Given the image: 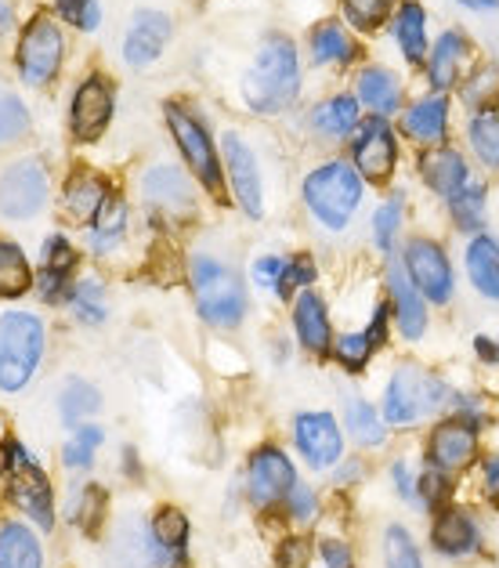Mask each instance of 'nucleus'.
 <instances>
[{
	"label": "nucleus",
	"instance_id": "nucleus-34",
	"mask_svg": "<svg viewBox=\"0 0 499 568\" xmlns=\"http://www.w3.org/2000/svg\"><path fill=\"white\" fill-rule=\"evenodd\" d=\"M312 59L318 65H329V62H352L355 59V40L348 37V30L337 22H326L318 26L312 33Z\"/></svg>",
	"mask_w": 499,
	"mask_h": 568
},
{
	"label": "nucleus",
	"instance_id": "nucleus-31",
	"mask_svg": "<svg viewBox=\"0 0 499 568\" xmlns=\"http://www.w3.org/2000/svg\"><path fill=\"white\" fill-rule=\"evenodd\" d=\"M145 196L152 203L166 206V211H185V206L192 203V189L185 182L182 171L174 168H156L145 174Z\"/></svg>",
	"mask_w": 499,
	"mask_h": 568
},
{
	"label": "nucleus",
	"instance_id": "nucleus-3",
	"mask_svg": "<svg viewBox=\"0 0 499 568\" xmlns=\"http://www.w3.org/2000/svg\"><path fill=\"white\" fill-rule=\"evenodd\" d=\"M304 203H308V211L323 221L326 229L333 232L348 229L358 203H363V174H358L352 163L333 160L326 168L308 174V182H304Z\"/></svg>",
	"mask_w": 499,
	"mask_h": 568
},
{
	"label": "nucleus",
	"instance_id": "nucleus-55",
	"mask_svg": "<svg viewBox=\"0 0 499 568\" xmlns=\"http://www.w3.org/2000/svg\"><path fill=\"white\" fill-rule=\"evenodd\" d=\"M481 493L489 504H499V456H485L481 460Z\"/></svg>",
	"mask_w": 499,
	"mask_h": 568
},
{
	"label": "nucleus",
	"instance_id": "nucleus-26",
	"mask_svg": "<svg viewBox=\"0 0 499 568\" xmlns=\"http://www.w3.org/2000/svg\"><path fill=\"white\" fill-rule=\"evenodd\" d=\"M467 59V40L464 33H441L438 44L431 48V62H427V77H431V88L435 91H449L456 80H460V69Z\"/></svg>",
	"mask_w": 499,
	"mask_h": 568
},
{
	"label": "nucleus",
	"instance_id": "nucleus-20",
	"mask_svg": "<svg viewBox=\"0 0 499 568\" xmlns=\"http://www.w3.org/2000/svg\"><path fill=\"white\" fill-rule=\"evenodd\" d=\"M166 40H171V19L160 16V11H138L128 30V40H123V59L131 65L156 62L166 48Z\"/></svg>",
	"mask_w": 499,
	"mask_h": 568
},
{
	"label": "nucleus",
	"instance_id": "nucleus-8",
	"mask_svg": "<svg viewBox=\"0 0 499 568\" xmlns=\"http://www.w3.org/2000/svg\"><path fill=\"white\" fill-rule=\"evenodd\" d=\"M406 272L413 286L420 290L424 301L431 304H449L452 294H456V275H452V265L446 251L435 243V240H424V235H416L406 246Z\"/></svg>",
	"mask_w": 499,
	"mask_h": 568
},
{
	"label": "nucleus",
	"instance_id": "nucleus-9",
	"mask_svg": "<svg viewBox=\"0 0 499 568\" xmlns=\"http://www.w3.org/2000/svg\"><path fill=\"white\" fill-rule=\"evenodd\" d=\"M62 62V33L48 16L33 19L19 40V73L26 84H48Z\"/></svg>",
	"mask_w": 499,
	"mask_h": 568
},
{
	"label": "nucleus",
	"instance_id": "nucleus-35",
	"mask_svg": "<svg viewBox=\"0 0 499 568\" xmlns=\"http://www.w3.org/2000/svg\"><path fill=\"white\" fill-rule=\"evenodd\" d=\"M59 409H62V420L65 424H83L88 417L102 409V395L99 387L88 384V381H69L59 395Z\"/></svg>",
	"mask_w": 499,
	"mask_h": 568
},
{
	"label": "nucleus",
	"instance_id": "nucleus-2",
	"mask_svg": "<svg viewBox=\"0 0 499 568\" xmlns=\"http://www.w3.org/2000/svg\"><path fill=\"white\" fill-rule=\"evenodd\" d=\"M301 91V65H297V48L286 37H268L261 44L254 65L243 77V94L246 105L254 113H279Z\"/></svg>",
	"mask_w": 499,
	"mask_h": 568
},
{
	"label": "nucleus",
	"instance_id": "nucleus-58",
	"mask_svg": "<svg viewBox=\"0 0 499 568\" xmlns=\"http://www.w3.org/2000/svg\"><path fill=\"white\" fill-rule=\"evenodd\" d=\"M91 8H94V0H59L62 19L77 22V26H83V19H88V11H91Z\"/></svg>",
	"mask_w": 499,
	"mask_h": 568
},
{
	"label": "nucleus",
	"instance_id": "nucleus-7",
	"mask_svg": "<svg viewBox=\"0 0 499 568\" xmlns=\"http://www.w3.org/2000/svg\"><path fill=\"white\" fill-rule=\"evenodd\" d=\"M297 485V470L294 460L275 449V446H261L254 456H249V467H246V496L249 504L268 510L275 504H283Z\"/></svg>",
	"mask_w": 499,
	"mask_h": 568
},
{
	"label": "nucleus",
	"instance_id": "nucleus-15",
	"mask_svg": "<svg viewBox=\"0 0 499 568\" xmlns=\"http://www.w3.org/2000/svg\"><path fill=\"white\" fill-rule=\"evenodd\" d=\"M387 304H391V318L401 337L420 341L427 334V301L401 265L387 268Z\"/></svg>",
	"mask_w": 499,
	"mask_h": 568
},
{
	"label": "nucleus",
	"instance_id": "nucleus-51",
	"mask_svg": "<svg viewBox=\"0 0 499 568\" xmlns=\"http://www.w3.org/2000/svg\"><path fill=\"white\" fill-rule=\"evenodd\" d=\"M286 507L297 521H312L315 510H318V500H315V493L308 489V485H294V493L286 496Z\"/></svg>",
	"mask_w": 499,
	"mask_h": 568
},
{
	"label": "nucleus",
	"instance_id": "nucleus-27",
	"mask_svg": "<svg viewBox=\"0 0 499 568\" xmlns=\"http://www.w3.org/2000/svg\"><path fill=\"white\" fill-rule=\"evenodd\" d=\"M344 427L348 435L366 449H380L387 442V420L380 409H373V402L366 398H348L344 402Z\"/></svg>",
	"mask_w": 499,
	"mask_h": 568
},
{
	"label": "nucleus",
	"instance_id": "nucleus-38",
	"mask_svg": "<svg viewBox=\"0 0 499 568\" xmlns=\"http://www.w3.org/2000/svg\"><path fill=\"white\" fill-rule=\"evenodd\" d=\"M33 283L30 265H26V254L19 246L0 243V297H19L26 294Z\"/></svg>",
	"mask_w": 499,
	"mask_h": 568
},
{
	"label": "nucleus",
	"instance_id": "nucleus-37",
	"mask_svg": "<svg viewBox=\"0 0 499 568\" xmlns=\"http://www.w3.org/2000/svg\"><path fill=\"white\" fill-rule=\"evenodd\" d=\"M449 211H452V221H456V229H464V232H478L485 225V185L481 182H470L456 192V196L449 200Z\"/></svg>",
	"mask_w": 499,
	"mask_h": 568
},
{
	"label": "nucleus",
	"instance_id": "nucleus-57",
	"mask_svg": "<svg viewBox=\"0 0 499 568\" xmlns=\"http://www.w3.org/2000/svg\"><path fill=\"white\" fill-rule=\"evenodd\" d=\"M475 355L481 358L485 366H499V337L478 334V337H475Z\"/></svg>",
	"mask_w": 499,
	"mask_h": 568
},
{
	"label": "nucleus",
	"instance_id": "nucleus-18",
	"mask_svg": "<svg viewBox=\"0 0 499 568\" xmlns=\"http://www.w3.org/2000/svg\"><path fill=\"white\" fill-rule=\"evenodd\" d=\"M225 168H228L235 200L243 203V211L249 217H261V211H265V200H261L257 160H254V152H249V145L243 142L240 134H225Z\"/></svg>",
	"mask_w": 499,
	"mask_h": 568
},
{
	"label": "nucleus",
	"instance_id": "nucleus-19",
	"mask_svg": "<svg viewBox=\"0 0 499 568\" xmlns=\"http://www.w3.org/2000/svg\"><path fill=\"white\" fill-rule=\"evenodd\" d=\"M113 120V88L102 77L83 80L73 99V131L80 138H99Z\"/></svg>",
	"mask_w": 499,
	"mask_h": 568
},
{
	"label": "nucleus",
	"instance_id": "nucleus-25",
	"mask_svg": "<svg viewBox=\"0 0 499 568\" xmlns=\"http://www.w3.org/2000/svg\"><path fill=\"white\" fill-rule=\"evenodd\" d=\"M0 568H44V550H40V539L30 525H0Z\"/></svg>",
	"mask_w": 499,
	"mask_h": 568
},
{
	"label": "nucleus",
	"instance_id": "nucleus-44",
	"mask_svg": "<svg viewBox=\"0 0 499 568\" xmlns=\"http://www.w3.org/2000/svg\"><path fill=\"white\" fill-rule=\"evenodd\" d=\"M449 478H452V475H446V470H438V467H431V464H427V467L420 470L416 493H420V504H424L427 510H441V507H446L449 493H452Z\"/></svg>",
	"mask_w": 499,
	"mask_h": 568
},
{
	"label": "nucleus",
	"instance_id": "nucleus-33",
	"mask_svg": "<svg viewBox=\"0 0 499 568\" xmlns=\"http://www.w3.org/2000/svg\"><path fill=\"white\" fill-rule=\"evenodd\" d=\"M312 123L329 138L352 134L358 128V99H352V94H337V99H329L326 105L315 109Z\"/></svg>",
	"mask_w": 499,
	"mask_h": 568
},
{
	"label": "nucleus",
	"instance_id": "nucleus-45",
	"mask_svg": "<svg viewBox=\"0 0 499 568\" xmlns=\"http://www.w3.org/2000/svg\"><path fill=\"white\" fill-rule=\"evenodd\" d=\"M344 4V16L352 19V26L358 30H377V26L391 16L395 0H340Z\"/></svg>",
	"mask_w": 499,
	"mask_h": 568
},
{
	"label": "nucleus",
	"instance_id": "nucleus-60",
	"mask_svg": "<svg viewBox=\"0 0 499 568\" xmlns=\"http://www.w3.org/2000/svg\"><path fill=\"white\" fill-rule=\"evenodd\" d=\"M8 19H11V11H8V4H4V0H0V33L8 30Z\"/></svg>",
	"mask_w": 499,
	"mask_h": 568
},
{
	"label": "nucleus",
	"instance_id": "nucleus-4",
	"mask_svg": "<svg viewBox=\"0 0 499 568\" xmlns=\"http://www.w3.org/2000/svg\"><path fill=\"white\" fill-rule=\"evenodd\" d=\"M44 355V323L33 312L0 315V392H22Z\"/></svg>",
	"mask_w": 499,
	"mask_h": 568
},
{
	"label": "nucleus",
	"instance_id": "nucleus-21",
	"mask_svg": "<svg viewBox=\"0 0 499 568\" xmlns=\"http://www.w3.org/2000/svg\"><path fill=\"white\" fill-rule=\"evenodd\" d=\"M467 265V280L478 290V297L489 304H499V240L489 232H478L475 240L467 243L464 254Z\"/></svg>",
	"mask_w": 499,
	"mask_h": 568
},
{
	"label": "nucleus",
	"instance_id": "nucleus-43",
	"mask_svg": "<svg viewBox=\"0 0 499 568\" xmlns=\"http://www.w3.org/2000/svg\"><path fill=\"white\" fill-rule=\"evenodd\" d=\"M333 352H337V363L344 369H366L373 352H377V344H373V337L363 329V334H344V337H337Z\"/></svg>",
	"mask_w": 499,
	"mask_h": 568
},
{
	"label": "nucleus",
	"instance_id": "nucleus-13",
	"mask_svg": "<svg viewBox=\"0 0 499 568\" xmlns=\"http://www.w3.org/2000/svg\"><path fill=\"white\" fill-rule=\"evenodd\" d=\"M294 442L315 470H326L344 456V435L329 413H301L294 420Z\"/></svg>",
	"mask_w": 499,
	"mask_h": 568
},
{
	"label": "nucleus",
	"instance_id": "nucleus-53",
	"mask_svg": "<svg viewBox=\"0 0 499 568\" xmlns=\"http://www.w3.org/2000/svg\"><path fill=\"white\" fill-rule=\"evenodd\" d=\"M312 561V544L308 539H286L279 547V568H308Z\"/></svg>",
	"mask_w": 499,
	"mask_h": 568
},
{
	"label": "nucleus",
	"instance_id": "nucleus-1",
	"mask_svg": "<svg viewBox=\"0 0 499 568\" xmlns=\"http://www.w3.org/2000/svg\"><path fill=\"white\" fill-rule=\"evenodd\" d=\"M452 398H456V392L438 377V373L416 366V363H401L384 387L380 413H384L387 427H416V424L438 417L446 406H452Z\"/></svg>",
	"mask_w": 499,
	"mask_h": 568
},
{
	"label": "nucleus",
	"instance_id": "nucleus-42",
	"mask_svg": "<svg viewBox=\"0 0 499 568\" xmlns=\"http://www.w3.org/2000/svg\"><path fill=\"white\" fill-rule=\"evenodd\" d=\"M102 427H77V435L65 442V449H62V460H65V467H73V470H88L91 464H94V453H99V446H102Z\"/></svg>",
	"mask_w": 499,
	"mask_h": 568
},
{
	"label": "nucleus",
	"instance_id": "nucleus-5",
	"mask_svg": "<svg viewBox=\"0 0 499 568\" xmlns=\"http://www.w3.org/2000/svg\"><path fill=\"white\" fill-rule=\"evenodd\" d=\"M0 464H4V478H8V493L16 507H22L40 529H51L54 525V493L48 475L40 470L33 460V453L22 446V442L8 438L4 453H0Z\"/></svg>",
	"mask_w": 499,
	"mask_h": 568
},
{
	"label": "nucleus",
	"instance_id": "nucleus-36",
	"mask_svg": "<svg viewBox=\"0 0 499 568\" xmlns=\"http://www.w3.org/2000/svg\"><path fill=\"white\" fill-rule=\"evenodd\" d=\"M464 102L475 109V113H496L499 105V69L496 65H478L475 73L464 80Z\"/></svg>",
	"mask_w": 499,
	"mask_h": 568
},
{
	"label": "nucleus",
	"instance_id": "nucleus-10",
	"mask_svg": "<svg viewBox=\"0 0 499 568\" xmlns=\"http://www.w3.org/2000/svg\"><path fill=\"white\" fill-rule=\"evenodd\" d=\"M48 203V174L37 160L11 163L0 178V214L4 217H33Z\"/></svg>",
	"mask_w": 499,
	"mask_h": 568
},
{
	"label": "nucleus",
	"instance_id": "nucleus-23",
	"mask_svg": "<svg viewBox=\"0 0 499 568\" xmlns=\"http://www.w3.org/2000/svg\"><path fill=\"white\" fill-rule=\"evenodd\" d=\"M294 326H297V337L301 344L308 348L312 355H326L333 348V334H329V315H326V304L312 290H304L297 297V308H294Z\"/></svg>",
	"mask_w": 499,
	"mask_h": 568
},
{
	"label": "nucleus",
	"instance_id": "nucleus-50",
	"mask_svg": "<svg viewBox=\"0 0 499 568\" xmlns=\"http://www.w3.org/2000/svg\"><path fill=\"white\" fill-rule=\"evenodd\" d=\"M315 280V265L308 257H294V261H286V268H283V280H279V294L289 297L297 286H308Z\"/></svg>",
	"mask_w": 499,
	"mask_h": 568
},
{
	"label": "nucleus",
	"instance_id": "nucleus-24",
	"mask_svg": "<svg viewBox=\"0 0 499 568\" xmlns=\"http://www.w3.org/2000/svg\"><path fill=\"white\" fill-rule=\"evenodd\" d=\"M401 128H406V134L413 138V142L438 145L441 138H446V131H449V102L441 99V94L420 99L406 113V120H401Z\"/></svg>",
	"mask_w": 499,
	"mask_h": 568
},
{
	"label": "nucleus",
	"instance_id": "nucleus-17",
	"mask_svg": "<svg viewBox=\"0 0 499 568\" xmlns=\"http://www.w3.org/2000/svg\"><path fill=\"white\" fill-rule=\"evenodd\" d=\"M431 547L446 558H470L481 547V529L470 510L441 507L431 525Z\"/></svg>",
	"mask_w": 499,
	"mask_h": 568
},
{
	"label": "nucleus",
	"instance_id": "nucleus-47",
	"mask_svg": "<svg viewBox=\"0 0 499 568\" xmlns=\"http://www.w3.org/2000/svg\"><path fill=\"white\" fill-rule=\"evenodd\" d=\"M26 128H30V113H26V105L16 99V94L0 91V145L16 142Z\"/></svg>",
	"mask_w": 499,
	"mask_h": 568
},
{
	"label": "nucleus",
	"instance_id": "nucleus-46",
	"mask_svg": "<svg viewBox=\"0 0 499 568\" xmlns=\"http://www.w3.org/2000/svg\"><path fill=\"white\" fill-rule=\"evenodd\" d=\"M73 312H77V318H83V323H91V326L105 323V294H102V286L94 283V280L80 283L77 294H73Z\"/></svg>",
	"mask_w": 499,
	"mask_h": 568
},
{
	"label": "nucleus",
	"instance_id": "nucleus-52",
	"mask_svg": "<svg viewBox=\"0 0 499 568\" xmlns=\"http://www.w3.org/2000/svg\"><path fill=\"white\" fill-rule=\"evenodd\" d=\"M391 481H395V489H398L401 500L420 504V493H416V481H420V475H413V467L406 460H395L391 464Z\"/></svg>",
	"mask_w": 499,
	"mask_h": 568
},
{
	"label": "nucleus",
	"instance_id": "nucleus-32",
	"mask_svg": "<svg viewBox=\"0 0 499 568\" xmlns=\"http://www.w3.org/2000/svg\"><path fill=\"white\" fill-rule=\"evenodd\" d=\"M105 200V185L94 174H77L65 189V211L77 221H94Z\"/></svg>",
	"mask_w": 499,
	"mask_h": 568
},
{
	"label": "nucleus",
	"instance_id": "nucleus-22",
	"mask_svg": "<svg viewBox=\"0 0 499 568\" xmlns=\"http://www.w3.org/2000/svg\"><path fill=\"white\" fill-rule=\"evenodd\" d=\"M420 174H424L427 189L438 192V196H446V200H452L456 192H460L470 182L467 160L456 149H446V145L424 152V156H420Z\"/></svg>",
	"mask_w": 499,
	"mask_h": 568
},
{
	"label": "nucleus",
	"instance_id": "nucleus-41",
	"mask_svg": "<svg viewBox=\"0 0 499 568\" xmlns=\"http://www.w3.org/2000/svg\"><path fill=\"white\" fill-rule=\"evenodd\" d=\"M123 225H128V206H123V200L109 196L99 217H94V251H109L123 235Z\"/></svg>",
	"mask_w": 499,
	"mask_h": 568
},
{
	"label": "nucleus",
	"instance_id": "nucleus-11",
	"mask_svg": "<svg viewBox=\"0 0 499 568\" xmlns=\"http://www.w3.org/2000/svg\"><path fill=\"white\" fill-rule=\"evenodd\" d=\"M478 460V427L460 417H449L435 424L431 438H427V464L446 470V475H460Z\"/></svg>",
	"mask_w": 499,
	"mask_h": 568
},
{
	"label": "nucleus",
	"instance_id": "nucleus-16",
	"mask_svg": "<svg viewBox=\"0 0 499 568\" xmlns=\"http://www.w3.org/2000/svg\"><path fill=\"white\" fill-rule=\"evenodd\" d=\"M149 550L156 568H185L189 561V518L177 507H163L149 525Z\"/></svg>",
	"mask_w": 499,
	"mask_h": 568
},
{
	"label": "nucleus",
	"instance_id": "nucleus-48",
	"mask_svg": "<svg viewBox=\"0 0 499 568\" xmlns=\"http://www.w3.org/2000/svg\"><path fill=\"white\" fill-rule=\"evenodd\" d=\"M401 229V200H387L377 214H373V240L380 251H391Z\"/></svg>",
	"mask_w": 499,
	"mask_h": 568
},
{
	"label": "nucleus",
	"instance_id": "nucleus-54",
	"mask_svg": "<svg viewBox=\"0 0 499 568\" xmlns=\"http://www.w3.org/2000/svg\"><path fill=\"white\" fill-rule=\"evenodd\" d=\"M318 554H323L326 568H355L352 547H348V544H340V539H323V547H318Z\"/></svg>",
	"mask_w": 499,
	"mask_h": 568
},
{
	"label": "nucleus",
	"instance_id": "nucleus-39",
	"mask_svg": "<svg viewBox=\"0 0 499 568\" xmlns=\"http://www.w3.org/2000/svg\"><path fill=\"white\" fill-rule=\"evenodd\" d=\"M470 149L478 152V160L489 171H499V113H478L470 120Z\"/></svg>",
	"mask_w": 499,
	"mask_h": 568
},
{
	"label": "nucleus",
	"instance_id": "nucleus-59",
	"mask_svg": "<svg viewBox=\"0 0 499 568\" xmlns=\"http://www.w3.org/2000/svg\"><path fill=\"white\" fill-rule=\"evenodd\" d=\"M456 4H464L470 11H499V0H456Z\"/></svg>",
	"mask_w": 499,
	"mask_h": 568
},
{
	"label": "nucleus",
	"instance_id": "nucleus-28",
	"mask_svg": "<svg viewBox=\"0 0 499 568\" xmlns=\"http://www.w3.org/2000/svg\"><path fill=\"white\" fill-rule=\"evenodd\" d=\"M395 40L409 65H420L427 59V16L416 0H406L395 16Z\"/></svg>",
	"mask_w": 499,
	"mask_h": 568
},
{
	"label": "nucleus",
	"instance_id": "nucleus-49",
	"mask_svg": "<svg viewBox=\"0 0 499 568\" xmlns=\"http://www.w3.org/2000/svg\"><path fill=\"white\" fill-rule=\"evenodd\" d=\"M105 510V493L99 489V485H88L83 493H77L73 500V510H69V518H73L77 525H83V529H94Z\"/></svg>",
	"mask_w": 499,
	"mask_h": 568
},
{
	"label": "nucleus",
	"instance_id": "nucleus-6",
	"mask_svg": "<svg viewBox=\"0 0 499 568\" xmlns=\"http://www.w3.org/2000/svg\"><path fill=\"white\" fill-rule=\"evenodd\" d=\"M192 290H196V308L211 326H235L246 312V297L240 280L214 257L192 261Z\"/></svg>",
	"mask_w": 499,
	"mask_h": 568
},
{
	"label": "nucleus",
	"instance_id": "nucleus-56",
	"mask_svg": "<svg viewBox=\"0 0 499 568\" xmlns=\"http://www.w3.org/2000/svg\"><path fill=\"white\" fill-rule=\"evenodd\" d=\"M283 261L279 257H261V261H254V283L257 286H279V280H283Z\"/></svg>",
	"mask_w": 499,
	"mask_h": 568
},
{
	"label": "nucleus",
	"instance_id": "nucleus-14",
	"mask_svg": "<svg viewBox=\"0 0 499 568\" xmlns=\"http://www.w3.org/2000/svg\"><path fill=\"white\" fill-rule=\"evenodd\" d=\"M166 123H171V131L177 138V145H182L185 160L192 163V171L200 174V182L206 189H217L221 185V171H217V156H214V145L211 138H206L203 123L192 120L182 105H166Z\"/></svg>",
	"mask_w": 499,
	"mask_h": 568
},
{
	"label": "nucleus",
	"instance_id": "nucleus-30",
	"mask_svg": "<svg viewBox=\"0 0 499 568\" xmlns=\"http://www.w3.org/2000/svg\"><path fill=\"white\" fill-rule=\"evenodd\" d=\"M73 261H77L73 246H69L62 235H51L44 243V275H40V294H44V301L65 297V280H69Z\"/></svg>",
	"mask_w": 499,
	"mask_h": 568
},
{
	"label": "nucleus",
	"instance_id": "nucleus-40",
	"mask_svg": "<svg viewBox=\"0 0 499 568\" xmlns=\"http://www.w3.org/2000/svg\"><path fill=\"white\" fill-rule=\"evenodd\" d=\"M384 568H424L420 547L401 525H387L384 532Z\"/></svg>",
	"mask_w": 499,
	"mask_h": 568
},
{
	"label": "nucleus",
	"instance_id": "nucleus-29",
	"mask_svg": "<svg viewBox=\"0 0 499 568\" xmlns=\"http://www.w3.org/2000/svg\"><path fill=\"white\" fill-rule=\"evenodd\" d=\"M358 102L373 109V116H387L395 113L398 102H401V84L395 73H387V69H366L363 77H358Z\"/></svg>",
	"mask_w": 499,
	"mask_h": 568
},
{
	"label": "nucleus",
	"instance_id": "nucleus-12",
	"mask_svg": "<svg viewBox=\"0 0 499 568\" xmlns=\"http://www.w3.org/2000/svg\"><path fill=\"white\" fill-rule=\"evenodd\" d=\"M398 163V142L384 116H373L358 128L355 138V171L369 182H387Z\"/></svg>",
	"mask_w": 499,
	"mask_h": 568
}]
</instances>
